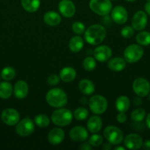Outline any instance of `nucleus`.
<instances>
[{
  "label": "nucleus",
  "instance_id": "obj_1",
  "mask_svg": "<svg viewBox=\"0 0 150 150\" xmlns=\"http://www.w3.org/2000/svg\"><path fill=\"white\" fill-rule=\"evenodd\" d=\"M106 29L100 24H93L84 32V38L88 44L97 45L101 44L106 38Z\"/></svg>",
  "mask_w": 150,
  "mask_h": 150
},
{
  "label": "nucleus",
  "instance_id": "obj_2",
  "mask_svg": "<svg viewBox=\"0 0 150 150\" xmlns=\"http://www.w3.org/2000/svg\"><path fill=\"white\" fill-rule=\"evenodd\" d=\"M46 101L52 108H63L67 105L68 97L64 90L60 88H52L47 92Z\"/></svg>",
  "mask_w": 150,
  "mask_h": 150
},
{
  "label": "nucleus",
  "instance_id": "obj_3",
  "mask_svg": "<svg viewBox=\"0 0 150 150\" xmlns=\"http://www.w3.org/2000/svg\"><path fill=\"white\" fill-rule=\"evenodd\" d=\"M73 114L68 108H59L53 111L51 114V122L58 127H66L71 123L73 120Z\"/></svg>",
  "mask_w": 150,
  "mask_h": 150
},
{
  "label": "nucleus",
  "instance_id": "obj_4",
  "mask_svg": "<svg viewBox=\"0 0 150 150\" xmlns=\"http://www.w3.org/2000/svg\"><path fill=\"white\" fill-rule=\"evenodd\" d=\"M88 106L93 114L100 115L105 112L108 103L107 99L104 96L101 95H95L90 98L88 100Z\"/></svg>",
  "mask_w": 150,
  "mask_h": 150
},
{
  "label": "nucleus",
  "instance_id": "obj_5",
  "mask_svg": "<svg viewBox=\"0 0 150 150\" xmlns=\"http://www.w3.org/2000/svg\"><path fill=\"white\" fill-rule=\"evenodd\" d=\"M104 139L112 145H119L124 141L123 131L114 125H109L103 131Z\"/></svg>",
  "mask_w": 150,
  "mask_h": 150
},
{
  "label": "nucleus",
  "instance_id": "obj_6",
  "mask_svg": "<svg viewBox=\"0 0 150 150\" xmlns=\"http://www.w3.org/2000/svg\"><path fill=\"white\" fill-rule=\"evenodd\" d=\"M89 7L91 11L101 16H108L113 9L110 0H91Z\"/></svg>",
  "mask_w": 150,
  "mask_h": 150
},
{
  "label": "nucleus",
  "instance_id": "obj_7",
  "mask_svg": "<svg viewBox=\"0 0 150 150\" xmlns=\"http://www.w3.org/2000/svg\"><path fill=\"white\" fill-rule=\"evenodd\" d=\"M144 55V49L140 45L131 44L124 51V57L126 62L135 63L139 61Z\"/></svg>",
  "mask_w": 150,
  "mask_h": 150
},
{
  "label": "nucleus",
  "instance_id": "obj_8",
  "mask_svg": "<svg viewBox=\"0 0 150 150\" xmlns=\"http://www.w3.org/2000/svg\"><path fill=\"white\" fill-rule=\"evenodd\" d=\"M35 127V124L34 120L29 117H25L23 120H19V122L16 124V132L21 137H26L34 133Z\"/></svg>",
  "mask_w": 150,
  "mask_h": 150
},
{
  "label": "nucleus",
  "instance_id": "obj_9",
  "mask_svg": "<svg viewBox=\"0 0 150 150\" xmlns=\"http://www.w3.org/2000/svg\"><path fill=\"white\" fill-rule=\"evenodd\" d=\"M132 89L138 96L144 98L150 92V83L144 78H138L132 83Z\"/></svg>",
  "mask_w": 150,
  "mask_h": 150
},
{
  "label": "nucleus",
  "instance_id": "obj_10",
  "mask_svg": "<svg viewBox=\"0 0 150 150\" xmlns=\"http://www.w3.org/2000/svg\"><path fill=\"white\" fill-rule=\"evenodd\" d=\"M1 119L3 122L9 126L16 125L20 120V114L17 110L8 108L2 111L1 114Z\"/></svg>",
  "mask_w": 150,
  "mask_h": 150
},
{
  "label": "nucleus",
  "instance_id": "obj_11",
  "mask_svg": "<svg viewBox=\"0 0 150 150\" xmlns=\"http://www.w3.org/2000/svg\"><path fill=\"white\" fill-rule=\"evenodd\" d=\"M93 54L96 61L99 62H104L111 58L112 50L107 45H99L94 50Z\"/></svg>",
  "mask_w": 150,
  "mask_h": 150
},
{
  "label": "nucleus",
  "instance_id": "obj_12",
  "mask_svg": "<svg viewBox=\"0 0 150 150\" xmlns=\"http://www.w3.org/2000/svg\"><path fill=\"white\" fill-rule=\"evenodd\" d=\"M147 14L143 10H139L134 14L132 18V26L134 30L141 31L147 25Z\"/></svg>",
  "mask_w": 150,
  "mask_h": 150
},
{
  "label": "nucleus",
  "instance_id": "obj_13",
  "mask_svg": "<svg viewBox=\"0 0 150 150\" xmlns=\"http://www.w3.org/2000/svg\"><path fill=\"white\" fill-rule=\"evenodd\" d=\"M124 144L125 147L129 149H139L140 148L142 147L143 139L138 134L130 133L124 139Z\"/></svg>",
  "mask_w": 150,
  "mask_h": 150
},
{
  "label": "nucleus",
  "instance_id": "obj_14",
  "mask_svg": "<svg viewBox=\"0 0 150 150\" xmlns=\"http://www.w3.org/2000/svg\"><path fill=\"white\" fill-rule=\"evenodd\" d=\"M58 10L60 14L65 18H72L76 13V7L71 0H61L58 4Z\"/></svg>",
  "mask_w": 150,
  "mask_h": 150
},
{
  "label": "nucleus",
  "instance_id": "obj_15",
  "mask_svg": "<svg viewBox=\"0 0 150 150\" xmlns=\"http://www.w3.org/2000/svg\"><path fill=\"white\" fill-rule=\"evenodd\" d=\"M111 18L117 24H124L128 19L127 11L122 6H116L111 10Z\"/></svg>",
  "mask_w": 150,
  "mask_h": 150
},
{
  "label": "nucleus",
  "instance_id": "obj_16",
  "mask_svg": "<svg viewBox=\"0 0 150 150\" xmlns=\"http://www.w3.org/2000/svg\"><path fill=\"white\" fill-rule=\"evenodd\" d=\"M69 137L74 142H84L88 139V132L82 126H75L69 131Z\"/></svg>",
  "mask_w": 150,
  "mask_h": 150
},
{
  "label": "nucleus",
  "instance_id": "obj_17",
  "mask_svg": "<svg viewBox=\"0 0 150 150\" xmlns=\"http://www.w3.org/2000/svg\"><path fill=\"white\" fill-rule=\"evenodd\" d=\"M65 139V132L60 127H54L48 133L47 139L50 144L57 146L60 144Z\"/></svg>",
  "mask_w": 150,
  "mask_h": 150
},
{
  "label": "nucleus",
  "instance_id": "obj_18",
  "mask_svg": "<svg viewBox=\"0 0 150 150\" xmlns=\"http://www.w3.org/2000/svg\"><path fill=\"white\" fill-rule=\"evenodd\" d=\"M29 92V86L27 83L24 80H19L15 83L13 87V94L17 99H24Z\"/></svg>",
  "mask_w": 150,
  "mask_h": 150
},
{
  "label": "nucleus",
  "instance_id": "obj_19",
  "mask_svg": "<svg viewBox=\"0 0 150 150\" xmlns=\"http://www.w3.org/2000/svg\"><path fill=\"white\" fill-rule=\"evenodd\" d=\"M102 127V120L98 115L95 114L90 117L87 122V128L91 133H97Z\"/></svg>",
  "mask_w": 150,
  "mask_h": 150
},
{
  "label": "nucleus",
  "instance_id": "obj_20",
  "mask_svg": "<svg viewBox=\"0 0 150 150\" xmlns=\"http://www.w3.org/2000/svg\"><path fill=\"white\" fill-rule=\"evenodd\" d=\"M126 66V62L121 57H114L110 59L107 62V67L110 70L115 72L122 71Z\"/></svg>",
  "mask_w": 150,
  "mask_h": 150
},
{
  "label": "nucleus",
  "instance_id": "obj_21",
  "mask_svg": "<svg viewBox=\"0 0 150 150\" xmlns=\"http://www.w3.org/2000/svg\"><path fill=\"white\" fill-rule=\"evenodd\" d=\"M44 21L50 26H58L61 22V16L55 11H48L44 15Z\"/></svg>",
  "mask_w": 150,
  "mask_h": 150
},
{
  "label": "nucleus",
  "instance_id": "obj_22",
  "mask_svg": "<svg viewBox=\"0 0 150 150\" xmlns=\"http://www.w3.org/2000/svg\"><path fill=\"white\" fill-rule=\"evenodd\" d=\"M59 76L60 78V80L63 81V82L70 83L76 79V72L74 68L68 66L61 69L59 73Z\"/></svg>",
  "mask_w": 150,
  "mask_h": 150
},
{
  "label": "nucleus",
  "instance_id": "obj_23",
  "mask_svg": "<svg viewBox=\"0 0 150 150\" xmlns=\"http://www.w3.org/2000/svg\"><path fill=\"white\" fill-rule=\"evenodd\" d=\"M79 91L83 95H91L95 91V86L94 83L89 79H82L79 82L78 84Z\"/></svg>",
  "mask_w": 150,
  "mask_h": 150
},
{
  "label": "nucleus",
  "instance_id": "obj_24",
  "mask_svg": "<svg viewBox=\"0 0 150 150\" xmlns=\"http://www.w3.org/2000/svg\"><path fill=\"white\" fill-rule=\"evenodd\" d=\"M84 46L83 39L80 36L72 37L69 42V48L73 53H78L82 49Z\"/></svg>",
  "mask_w": 150,
  "mask_h": 150
},
{
  "label": "nucleus",
  "instance_id": "obj_25",
  "mask_svg": "<svg viewBox=\"0 0 150 150\" xmlns=\"http://www.w3.org/2000/svg\"><path fill=\"white\" fill-rule=\"evenodd\" d=\"M21 4L25 11L35 13L39 9L41 0H21Z\"/></svg>",
  "mask_w": 150,
  "mask_h": 150
},
{
  "label": "nucleus",
  "instance_id": "obj_26",
  "mask_svg": "<svg viewBox=\"0 0 150 150\" xmlns=\"http://www.w3.org/2000/svg\"><path fill=\"white\" fill-rule=\"evenodd\" d=\"M130 106V100L125 95L119 96L116 100V108L119 112H126Z\"/></svg>",
  "mask_w": 150,
  "mask_h": 150
},
{
  "label": "nucleus",
  "instance_id": "obj_27",
  "mask_svg": "<svg viewBox=\"0 0 150 150\" xmlns=\"http://www.w3.org/2000/svg\"><path fill=\"white\" fill-rule=\"evenodd\" d=\"M13 93V87L10 83L7 81L0 83V98L8 99Z\"/></svg>",
  "mask_w": 150,
  "mask_h": 150
},
{
  "label": "nucleus",
  "instance_id": "obj_28",
  "mask_svg": "<svg viewBox=\"0 0 150 150\" xmlns=\"http://www.w3.org/2000/svg\"><path fill=\"white\" fill-rule=\"evenodd\" d=\"M135 40L138 45L147 46L150 45V33L146 31L140 32L139 33L137 34Z\"/></svg>",
  "mask_w": 150,
  "mask_h": 150
},
{
  "label": "nucleus",
  "instance_id": "obj_29",
  "mask_svg": "<svg viewBox=\"0 0 150 150\" xmlns=\"http://www.w3.org/2000/svg\"><path fill=\"white\" fill-rule=\"evenodd\" d=\"M34 122H35V125L38 127H41V128H45V127H48L50 124V120L46 114H38L34 118Z\"/></svg>",
  "mask_w": 150,
  "mask_h": 150
},
{
  "label": "nucleus",
  "instance_id": "obj_30",
  "mask_svg": "<svg viewBox=\"0 0 150 150\" xmlns=\"http://www.w3.org/2000/svg\"><path fill=\"white\" fill-rule=\"evenodd\" d=\"M16 76V70L13 67H5L1 70V77L4 81L13 80Z\"/></svg>",
  "mask_w": 150,
  "mask_h": 150
},
{
  "label": "nucleus",
  "instance_id": "obj_31",
  "mask_svg": "<svg viewBox=\"0 0 150 150\" xmlns=\"http://www.w3.org/2000/svg\"><path fill=\"white\" fill-rule=\"evenodd\" d=\"M146 111L143 108H136L131 113V120L135 122H141L146 117Z\"/></svg>",
  "mask_w": 150,
  "mask_h": 150
},
{
  "label": "nucleus",
  "instance_id": "obj_32",
  "mask_svg": "<svg viewBox=\"0 0 150 150\" xmlns=\"http://www.w3.org/2000/svg\"><path fill=\"white\" fill-rule=\"evenodd\" d=\"M89 112L88 110L83 107H79L74 111L73 116L77 121H83L88 117Z\"/></svg>",
  "mask_w": 150,
  "mask_h": 150
},
{
  "label": "nucleus",
  "instance_id": "obj_33",
  "mask_svg": "<svg viewBox=\"0 0 150 150\" xmlns=\"http://www.w3.org/2000/svg\"><path fill=\"white\" fill-rule=\"evenodd\" d=\"M82 67L87 71H92L96 67V62L94 57H87L82 62Z\"/></svg>",
  "mask_w": 150,
  "mask_h": 150
},
{
  "label": "nucleus",
  "instance_id": "obj_34",
  "mask_svg": "<svg viewBox=\"0 0 150 150\" xmlns=\"http://www.w3.org/2000/svg\"><path fill=\"white\" fill-rule=\"evenodd\" d=\"M103 136L98 133H93L92 136L88 139V143L91 145V146L96 147L100 146L103 143Z\"/></svg>",
  "mask_w": 150,
  "mask_h": 150
},
{
  "label": "nucleus",
  "instance_id": "obj_35",
  "mask_svg": "<svg viewBox=\"0 0 150 150\" xmlns=\"http://www.w3.org/2000/svg\"><path fill=\"white\" fill-rule=\"evenodd\" d=\"M72 31L74 33L78 35L83 34L85 31V26L83 23L80 21H75L72 24Z\"/></svg>",
  "mask_w": 150,
  "mask_h": 150
},
{
  "label": "nucleus",
  "instance_id": "obj_36",
  "mask_svg": "<svg viewBox=\"0 0 150 150\" xmlns=\"http://www.w3.org/2000/svg\"><path fill=\"white\" fill-rule=\"evenodd\" d=\"M134 35V29L132 26H126L123 27L121 30V35L124 38H130L133 36Z\"/></svg>",
  "mask_w": 150,
  "mask_h": 150
},
{
  "label": "nucleus",
  "instance_id": "obj_37",
  "mask_svg": "<svg viewBox=\"0 0 150 150\" xmlns=\"http://www.w3.org/2000/svg\"><path fill=\"white\" fill-rule=\"evenodd\" d=\"M60 76L56 74H51L47 78V83L49 86H56L60 83Z\"/></svg>",
  "mask_w": 150,
  "mask_h": 150
},
{
  "label": "nucleus",
  "instance_id": "obj_38",
  "mask_svg": "<svg viewBox=\"0 0 150 150\" xmlns=\"http://www.w3.org/2000/svg\"><path fill=\"white\" fill-rule=\"evenodd\" d=\"M116 120H117L118 122L123 124V123L126 122V120H127V117H126L125 112H119L117 117H116Z\"/></svg>",
  "mask_w": 150,
  "mask_h": 150
},
{
  "label": "nucleus",
  "instance_id": "obj_39",
  "mask_svg": "<svg viewBox=\"0 0 150 150\" xmlns=\"http://www.w3.org/2000/svg\"><path fill=\"white\" fill-rule=\"evenodd\" d=\"M132 103H133L134 105H136V106L141 105V104H142V99H141V97L138 96V95H137L136 97L134 98L133 100H132Z\"/></svg>",
  "mask_w": 150,
  "mask_h": 150
},
{
  "label": "nucleus",
  "instance_id": "obj_40",
  "mask_svg": "<svg viewBox=\"0 0 150 150\" xmlns=\"http://www.w3.org/2000/svg\"><path fill=\"white\" fill-rule=\"evenodd\" d=\"M79 149L82 150H91V145L89 143H83L79 146Z\"/></svg>",
  "mask_w": 150,
  "mask_h": 150
},
{
  "label": "nucleus",
  "instance_id": "obj_41",
  "mask_svg": "<svg viewBox=\"0 0 150 150\" xmlns=\"http://www.w3.org/2000/svg\"><path fill=\"white\" fill-rule=\"evenodd\" d=\"M142 146L145 150H150V140H146L145 142H143Z\"/></svg>",
  "mask_w": 150,
  "mask_h": 150
},
{
  "label": "nucleus",
  "instance_id": "obj_42",
  "mask_svg": "<svg viewBox=\"0 0 150 150\" xmlns=\"http://www.w3.org/2000/svg\"><path fill=\"white\" fill-rule=\"evenodd\" d=\"M144 9H145L146 13L149 16H150V1H147L146 3L145 6H144Z\"/></svg>",
  "mask_w": 150,
  "mask_h": 150
},
{
  "label": "nucleus",
  "instance_id": "obj_43",
  "mask_svg": "<svg viewBox=\"0 0 150 150\" xmlns=\"http://www.w3.org/2000/svg\"><path fill=\"white\" fill-rule=\"evenodd\" d=\"M146 125L147 127L150 129V113L146 116Z\"/></svg>",
  "mask_w": 150,
  "mask_h": 150
},
{
  "label": "nucleus",
  "instance_id": "obj_44",
  "mask_svg": "<svg viewBox=\"0 0 150 150\" xmlns=\"http://www.w3.org/2000/svg\"><path fill=\"white\" fill-rule=\"evenodd\" d=\"M102 149H104V150L110 149H111V145H110V144L109 143V142H108V143L104 144L103 145V146H102Z\"/></svg>",
  "mask_w": 150,
  "mask_h": 150
},
{
  "label": "nucleus",
  "instance_id": "obj_45",
  "mask_svg": "<svg viewBox=\"0 0 150 150\" xmlns=\"http://www.w3.org/2000/svg\"><path fill=\"white\" fill-rule=\"evenodd\" d=\"M126 148L124 147V146H116V147L114 148V150H125Z\"/></svg>",
  "mask_w": 150,
  "mask_h": 150
},
{
  "label": "nucleus",
  "instance_id": "obj_46",
  "mask_svg": "<svg viewBox=\"0 0 150 150\" xmlns=\"http://www.w3.org/2000/svg\"><path fill=\"white\" fill-rule=\"evenodd\" d=\"M126 1H129V2H133V1H135L136 0H126Z\"/></svg>",
  "mask_w": 150,
  "mask_h": 150
},
{
  "label": "nucleus",
  "instance_id": "obj_47",
  "mask_svg": "<svg viewBox=\"0 0 150 150\" xmlns=\"http://www.w3.org/2000/svg\"><path fill=\"white\" fill-rule=\"evenodd\" d=\"M146 1H150V0H146Z\"/></svg>",
  "mask_w": 150,
  "mask_h": 150
},
{
  "label": "nucleus",
  "instance_id": "obj_48",
  "mask_svg": "<svg viewBox=\"0 0 150 150\" xmlns=\"http://www.w3.org/2000/svg\"><path fill=\"white\" fill-rule=\"evenodd\" d=\"M149 100H150V92H149Z\"/></svg>",
  "mask_w": 150,
  "mask_h": 150
},
{
  "label": "nucleus",
  "instance_id": "obj_49",
  "mask_svg": "<svg viewBox=\"0 0 150 150\" xmlns=\"http://www.w3.org/2000/svg\"><path fill=\"white\" fill-rule=\"evenodd\" d=\"M113 1H118V0H113Z\"/></svg>",
  "mask_w": 150,
  "mask_h": 150
},
{
  "label": "nucleus",
  "instance_id": "obj_50",
  "mask_svg": "<svg viewBox=\"0 0 150 150\" xmlns=\"http://www.w3.org/2000/svg\"><path fill=\"white\" fill-rule=\"evenodd\" d=\"M0 81H1V78H0ZM0 83H1V82H0Z\"/></svg>",
  "mask_w": 150,
  "mask_h": 150
}]
</instances>
